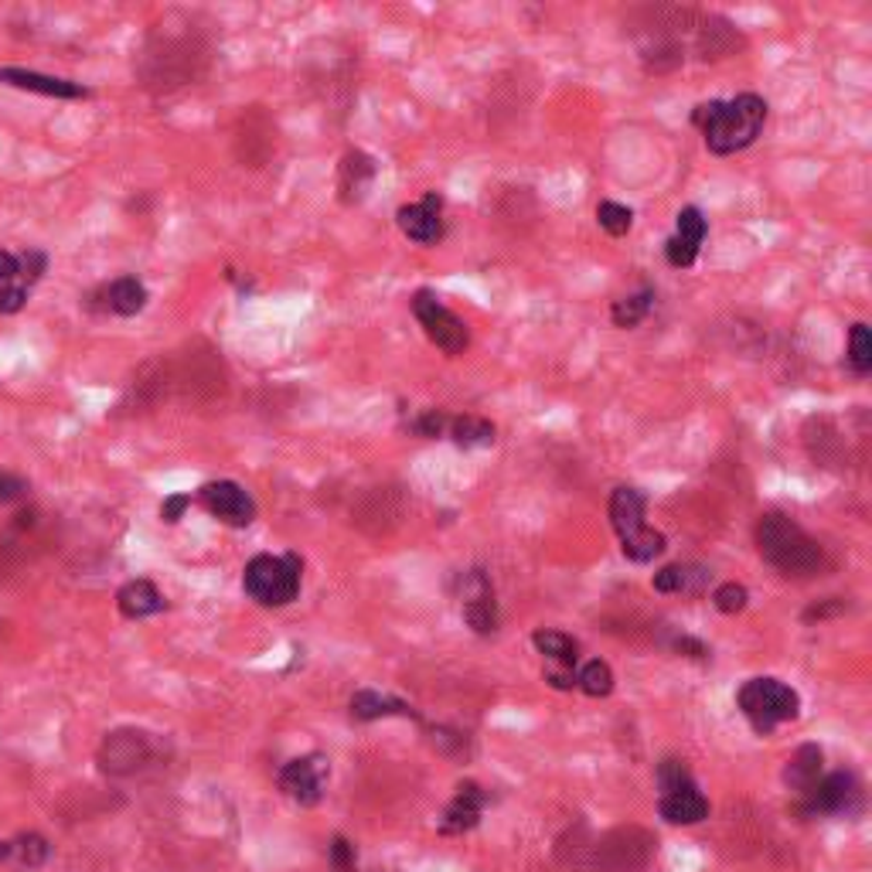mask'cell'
<instances>
[{
    "label": "cell",
    "instance_id": "1",
    "mask_svg": "<svg viewBox=\"0 0 872 872\" xmlns=\"http://www.w3.org/2000/svg\"><path fill=\"white\" fill-rule=\"evenodd\" d=\"M692 123L702 130L706 147L719 157L746 151L767 123V103L756 93H740L737 99H713L692 109Z\"/></svg>",
    "mask_w": 872,
    "mask_h": 872
},
{
    "label": "cell",
    "instance_id": "2",
    "mask_svg": "<svg viewBox=\"0 0 872 872\" xmlns=\"http://www.w3.org/2000/svg\"><path fill=\"white\" fill-rule=\"evenodd\" d=\"M756 549L771 562L780 576H814L822 570V546L814 542L808 531L780 512H771L756 522Z\"/></svg>",
    "mask_w": 872,
    "mask_h": 872
},
{
    "label": "cell",
    "instance_id": "3",
    "mask_svg": "<svg viewBox=\"0 0 872 872\" xmlns=\"http://www.w3.org/2000/svg\"><path fill=\"white\" fill-rule=\"evenodd\" d=\"M610 525L631 562H655L665 552V536L644 525V494L637 488H613Z\"/></svg>",
    "mask_w": 872,
    "mask_h": 872
},
{
    "label": "cell",
    "instance_id": "4",
    "mask_svg": "<svg viewBox=\"0 0 872 872\" xmlns=\"http://www.w3.org/2000/svg\"><path fill=\"white\" fill-rule=\"evenodd\" d=\"M246 594L260 607H287L300 594V559L297 556H256L242 573Z\"/></svg>",
    "mask_w": 872,
    "mask_h": 872
},
{
    "label": "cell",
    "instance_id": "5",
    "mask_svg": "<svg viewBox=\"0 0 872 872\" xmlns=\"http://www.w3.org/2000/svg\"><path fill=\"white\" fill-rule=\"evenodd\" d=\"M737 706L750 719L756 733H771L780 722L798 719L801 698L791 685H784L780 679H750L737 692Z\"/></svg>",
    "mask_w": 872,
    "mask_h": 872
},
{
    "label": "cell",
    "instance_id": "6",
    "mask_svg": "<svg viewBox=\"0 0 872 872\" xmlns=\"http://www.w3.org/2000/svg\"><path fill=\"white\" fill-rule=\"evenodd\" d=\"M658 784H661V801H658L661 819H668L671 825H698L709 814V801L702 798L685 764L665 761L658 767Z\"/></svg>",
    "mask_w": 872,
    "mask_h": 872
},
{
    "label": "cell",
    "instance_id": "7",
    "mask_svg": "<svg viewBox=\"0 0 872 872\" xmlns=\"http://www.w3.org/2000/svg\"><path fill=\"white\" fill-rule=\"evenodd\" d=\"M409 307H413V314H416L419 327H423V334L430 337V342H433L443 355H464V351H467V345H470V331H467V324H464L454 311H450V307H446L437 294H430V290H416L413 300H409Z\"/></svg>",
    "mask_w": 872,
    "mask_h": 872
},
{
    "label": "cell",
    "instance_id": "8",
    "mask_svg": "<svg viewBox=\"0 0 872 872\" xmlns=\"http://www.w3.org/2000/svg\"><path fill=\"white\" fill-rule=\"evenodd\" d=\"M199 501L208 515H215L218 522L232 525V528H246L256 518V501L246 488H239L236 481H212L199 491Z\"/></svg>",
    "mask_w": 872,
    "mask_h": 872
},
{
    "label": "cell",
    "instance_id": "9",
    "mask_svg": "<svg viewBox=\"0 0 872 872\" xmlns=\"http://www.w3.org/2000/svg\"><path fill=\"white\" fill-rule=\"evenodd\" d=\"M706 232H709V222L702 218V212L695 205L682 208L679 218H674V236L665 242L668 266L689 270L698 260V249H702V242H706Z\"/></svg>",
    "mask_w": 872,
    "mask_h": 872
},
{
    "label": "cell",
    "instance_id": "10",
    "mask_svg": "<svg viewBox=\"0 0 872 872\" xmlns=\"http://www.w3.org/2000/svg\"><path fill=\"white\" fill-rule=\"evenodd\" d=\"M396 222H399V229L406 239L419 242V246H437L446 232V225H443V199L437 191H430L423 202H416V205H403L396 212Z\"/></svg>",
    "mask_w": 872,
    "mask_h": 872
},
{
    "label": "cell",
    "instance_id": "11",
    "mask_svg": "<svg viewBox=\"0 0 872 872\" xmlns=\"http://www.w3.org/2000/svg\"><path fill=\"white\" fill-rule=\"evenodd\" d=\"M461 600H464V621L477 634H494L498 631V600L488 576L481 570H470L461 583Z\"/></svg>",
    "mask_w": 872,
    "mask_h": 872
},
{
    "label": "cell",
    "instance_id": "12",
    "mask_svg": "<svg viewBox=\"0 0 872 872\" xmlns=\"http://www.w3.org/2000/svg\"><path fill=\"white\" fill-rule=\"evenodd\" d=\"M147 761H151V737L136 733V729L112 733L99 750V764L106 774H136Z\"/></svg>",
    "mask_w": 872,
    "mask_h": 872
},
{
    "label": "cell",
    "instance_id": "13",
    "mask_svg": "<svg viewBox=\"0 0 872 872\" xmlns=\"http://www.w3.org/2000/svg\"><path fill=\"white\" fill-rule=\"evenodd\" d=\"M324 784H327V764L318 753L290 761L279 771V787H284L287 798H294L297 804H318L324 795Z\"/></svg>",
    "mask_w": 872,
    "mask_h": 872
},
{
    "label": "cell",
    "instance_id": "14",
    "mask_svg": "<svg viewBox=\"0 0 872 872\" xmlns=\"http://www.w3.org/2000/svg\"><path fill=\"white\" fill-rule=\"evenodd\" d=\"M856 801H859V780H856L852 774H846V771L822 777V780L808 791V811H819V814H841V811H852Z\"/></svg>",
    "mask_w": 872,
    "mask_h": 872
},
{
    "label": "cell",
    "instance_id": "15",
    "mask_svg": "<svg viewBox=\"0 0 872 872\" xmlns=\"http://www.w3.org/2000/svg\"><path fill=\"white\" fill-rule=\"evenodd\" d=\"M375 181V160L365 151H348L342 167H337V191H342V202L355 205L369 194Z\"/></svg>",
    "mask_w": 872,
    "mask_h": 872
},
{
    "label": "cell",
    "instance_id": "16",
    "mask_svg": "<svg viewBox=\"0 0 872 872\" xmlns=\"http://www.w3.org/2000/svg\"><path fill=\"white\" fill-rule=\"evenodd\" d=\"M485 791L477 784H461L457 787V798L450 801L443 822H440V832L446 835H461V832H470L477 822H481V811H485Z\"/></svg>",
    "mask_w": 872,
    "mask_h": 872
},
{
    "label": "cell",
    "instance_id": "17",
    "mask_svg": "<svg viewBox=\"0 0 872 872\" xmlns=\"http://www.w3.org/2000/svg\"><path fill=\"white\" fill-rule=\"evenodd\" d=\"M0 82H8V86H14V89L55 96V99H79V96H86V89L75 86V82H69V79H55V75H41V72H24V69H0Z\"/></svg>",
    "mask_w": 872,
    "mask_h": 872
},
{
    "label": "cell",
    "instance_id": "18",
    "mask_svg": "<svg viewBox=\"0 0 872 872\" xmlns=\"http://www.w3.org/2000/svg\"><path fill=\"white\" fill-rule=\"evenodd\" d=\"M99 300H103V311L109 314H120V318H133L147 307V287L140 284L136 276H120L106 284L99 290Z\"/></svg>",
    "mask_w": 872,
    "mask_h": 872
},
{
    "label": "cell",
    "instance_id": "19",
    "mask_svg": "<svg viewBox=\"0 0 872 872\" xmlns=\"http://www.w3.org/2000/svg\"><path fill=\"white\" fill-rule=\"evenodd\" d=\"M117 607L130 621H144V617H154L164 610V597L151 580H130L117 594Z\"/></svg>",
    "mask_w": 872,
    "mask_h": 872
},
{
    "label": "cell",
    "instance_id": "20",
    "mask_svg": "<svg viewBox=\"0 0 872 872\" xmlns=\"http://www.w3.org/2000/svg\"><path fill=\"white\" fill-rule=\"evenodd\" d=\"M713 573L702 566H685V562H674V566H665L655 573V589L658 594H702L709 586Z\"/></svg>",
    "mask_w": 872,
    "mask_h": 872
},
{
    "label": "cell",
    "instance_id": "21",
    "mask_svg": "<svg viewBox=\"0 0 872 872\" xmlns=\"http://www.w3.org/2000/svg\"><path fill=\"white\" fill-rule=\"evenodd\" d=\"M822 750L819 746H801L791 761H787V771H784V780H787V787H795V791H801V795H808L814 784L822 780Z\"/></svg>",
    "mask_w": 872,
    "mask_h": 872
},
{
    "label": "cell",
    "instance_id": "22",
    "mask_svg": "<svg viewBox=\"0 0 872 872\" xmlns=\"http://www.w3.org/2000/svg\"><path fill=\"white\" fill-rule=\"evenodd\" d=\"M531 644L549 661V668H576L580 661V644L562 631H536Z\"/></svg>",
    "mask_w": 872,
    "mask_h": 872
},
{
    "label": "cell",
    "instance_id": "23",
    "mask_svg": "<svg viewBox=\"0 0 872 872\" xmlns=\"http://www.w3.org/2000/svg\"><path fill=\"white\" fill-rule=\"evenodd\" d=\"M351 716L361 722H372V719H385V716H413V709L399 698H389V695L365 689V692L351 695Z\"/></svg>",
    "mask_w": 872,
    "mask_h": 872
},
{
    "label": "cell",
    "instance_id": "24",
    "mask_svg": "<svg viewBox=\"0 0 872 872\" xmlns=\"http://www.w3.org/2000/svg\"><path fill=\"white\" fill-rule=\"evenodd\" d=\"M446 437L454 440L457 446H464V450L491 446L494 443V427L488 423V419H477V416H450Z\"/></svg>",
    "mask_w": 872,
    "mask_h": 872
},
{
    "label": "cell",
    "instance_id": "25",
    "mask_svg": "<svg viewBox=\"0 0 872 872\" xmlns=\"http://www.w3.org/2000/svg\"><path fill=\"white\" fill-rule=\"evenodd\" d=\"M652 307H655V290L652 287H644L631 297H621V300H613L610 307V321L617 327H637L644 318L652 314Z\"/></svg>",
    "mask_w": 872,
    "mask_h": 872
},
{
    "label": "cell",
    "instance_id": "26",
    "mask_svg": "<svg viewBox=\"0 0 872 872\" xmlns=\"http://www.w3.org/2000/svg\"><path fill=\"white\" fill-rule=\"evenodd\" d=\"M849 365H852L856 375L872 372V331L862 321H856L849 327Z\"/></svg>",
    "mask_w": 872,
    "mask_h": 872
},
{
    "label": "cell",
    "instance_id": "27",
    "mask_svg": "<svg viewBox=\"0 0 872 872\" xmlns=\"http://www.w3.org/2000/svg\"><path fill=\"white\" fill-rule=\"evenodd\" d=\"M576 689H583L586 695L604 698L613 692V671L607 661H589L576 671Z\"/></svg>",
    "mask_w": 872,
    "mask_h": 872
},
{
    "label": "cell",
    "instance_id": "28",
    "mask_svg": "<svg viewBox=\"0 0 872 872\" xmlns=\"http://www.w3.org/2000/svg\"><path fill=\"white\" fill-rule=\"evenodd\" d=\"M597 222H600V229L613 239H621L631 232V225H634V212L621 202H600L597 205Z\"/></svg>",
    "mask_w": 872,
    "mask_h": 872
},
{
    "label": "cell",
    "instance_id": "29",
    "mask_svg": "<svg viewBox=\"0 0 872 872\" xmlns=\"http://www.w3.org/2000/svg\"><path fill=\"white\" fill-rule=\"evenodd\" d=\"M8 856L27 869H35L48 859V841L41 835H21L17 841H8Z\"/></svg>",
    "mask_w": 872,
    "mask_h": 872
},
{
    "label": "cell",
    "instance_id": "30",
    "mask_svg": "<svg viewBox=\"0 0 872 872\" xmlns=\"http://www.w3.org/2000/svg\"><path fill=\"white\" fill-rule=\"evenodd\" d=\"M746 600H750V594H746V586H740V583H722L713 594V604L722 613H740L746 607Z\"/></svg>",
    "mask_w": 872,
    "mask_h": 872
},
{
    "label": "cell",
    "instance_id": "31",
    "mask_svg": "<svg viewBox=\"0 0 872 872\" xmlns=\"http://www.w3.org/2000/svg\"><path fill=\"white\" fill-rule=\"evenodd\" d=\"M446 423H450V416L440 413V409H427V413H419L413 419V433L419 437H443L446 433Z\"/></svg>",
    "mask_w": 872,
    "mask_h": 872
},
{
    "label": "cell",
    "instance_id": "32",
    "mask_svg": "<svg viewBox=\"0 0 872 872\" xmlns=\"http://www.w3.org/2000/svg\"><path fill=\"white\" fill-rule=\"evenodd\" d=\"M0 284H24V287H32V284H27V276H24L21 256H14V252H4V249H0Z\"/></svg>",
    "mask_w": 872,
    "mask_h": 872
},
{
    "label": "cell",
    "instance_id": "33",
    "mask_svg": "<svg viewBox=\"0 0 872 872\" xmlns=\"http://www.w3.org/2000/svg\"><path fill=\"white\" fill-rule=\"evenodd\" d=\"M27 300L24 284H0V314H17Z\"/></svg>",
    "mask_w": 872,
    "mask_h": 872
},
{
    "label": "cell",
    "instance_id": "34",
    "mask_svg": "<svg viewBox=\"0 0 872 872\" xmlns=\"http://www.w3.org/2000/svg\"><path fill=\"white\" fill-rule=\"evenodd\" d=\"M331 856H334V865H337V872H355V849L348 846L345 838H334Z\"/></svg>",
    "mask_w": 872,
    "mask_h": 872
},
{
    "label": "cell",
    "instance_id": "35",
    "mask_svg": "<svg viewBox=\"0 0 872 872\" xmlns=\"http://www.w3.org/2000/svg\"><path fill=\"white\" fill-rule=\"evenodd\" d=\"M188 504H191V494H175V498H167V501L160 504V518L175 525V522H178V518L184 515V509H188Z\"/></svg>",
    "mask_w": 872,
    "mask_h": 872
},
{
    "label": "cell",
    "instance_id": "36",
    "mask_svg": "<svg viewBox=\"0 0 872 872\" xmlns=\"http://www.w3.org/2000/svg\"><path fill=\"white\" fill-rule=\"evenodd\" d=\"M24 491H27V485L21 481V477L0 474V504H8V501H17V498H21Z\"/></svg>",
    "mask_w": 872,
    "mask_h": 872
},
{
    "label": "cell",
    "instance_id": "37",
    "mask_svg": "<svg viewBox=\"0 0 872 872\" xmlns=\"http://www.w3.org/2000/svg\"><path fill=\"white\" fill-rule=\"evenodd\" d=\"M674 648H679V652H692V658H706V648H702V644L692 641V637H682L679 644H674Z\"/></svg>",
    "mask_w": 872,
    "mask_h": 872
},
{
    "label": "cell",
    "instance_id": "38",
    "mask_svg": "<svg viewBox=\"0 0 872 872\" xmlns=\"http://www.w3.org/2000/svg\"><path fill=\"white\" fill-rule=\"evenodd\" d=\"M0 859H8V841H0Z\"/></svg>",
    "mask_w": 872,
    "mask_h": 872
}]
</instances>
